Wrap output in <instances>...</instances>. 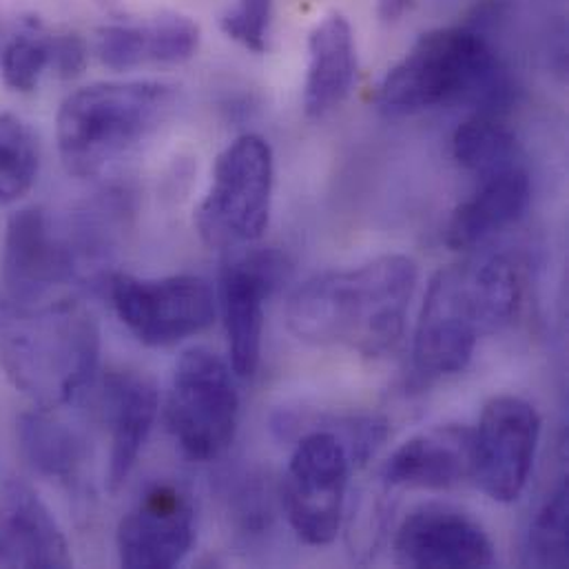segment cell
Returning <instances> with one entry per match:
<instances>
[{
  "instance_id": "cell-2",
  "label": "cell",
  "mask_w": 569,
  "mask_h": 569,
  "mask_svg": "<svg viewBox=\"0 0 569 569\" xmlns=\"http://www.w3.org/2000/svg\"><path fill=\"white\" fill-rule=\"evenodd\" d=\"M417 276V264L406 256L321 273L290 295L288 328L306 343L381 355L403 335Z\"/></svg>"
},
{
  "instance_id": "cell-28",
  "label": "cell",
  "mask_w": 569,
  "mask_h": 569,
  "mask_svg": "<svg viewBox=\"0 0 569 569\" xmlns=\"http://www.w3.org/2000/svg\"><path fill=\"white\" fill-rule=\"evenodd\" d=\"M408 7H410V0H381L379 2V13L386 20H397Z\"/></svg>"
},
{
  "instance_id": "cell-22",
  "label": "cell",
  "mask_w": 569,
  "mask_h": 569,
  "mask_svg": "<svg viewBox=\"0 0 569 569\" xmlns=\"http://www.w3.org/2000/svg\"><path fill=\"white\" fill-rule=\"evenodd\" d=\"M452 156L470 173L488 178L519 167L517 136L497 116L472 113L452 136Z\"/></svg>"
},
{
  "instance_id": "cell-9",
  "label": "cell",
  "mask_w": 569,
  "mask_h": 569,
  "mask_svg": "<svg viewBox=\"0 0 569 569\" xmlns=\"http://www.w3.org/2000/svg\"><path fill=\"white\" fill-rule=\"evenodd\" d=\"M107 290L118 319L144 346L164 348L180 343L216 319L211 286L196 276L133 278L109 276Z\"/></svg>"
},
{
  "instance_id": "cell-7",
  "label": "cell",
  "mask_w": 569,
  "mask_h": 569,
  "mask_svg": "<svg viewBox=\"0 0 569 569\" xmlns=\"http://www.w3.org/2000/svg\"><path fill=\"white\" fill-rule=\"evenodd\" d=\"M167 419L189 459L222 457L240 423V392L231 366L207 348L182 352L171 377Z\"/></svg>"
},
{
  "instance_id": "cell-19",
  "label": "cell",
  "mask_w": 569,
  "mask_h": 569,
  "mask_svg": "<svg viewBox=\"0 0 569 569\" xmlns=\"http://www.w3.org/2000/svg\"><path fill=\"white\" fill-rule=\"evenodd\" d=\"M481 180V189L459 204L448 222L446 244L452 251H468L488 242L517 224L530 207L532 184L521 164Z\"/></svg>"
},
{
  "instance_id": "cell-11",
  "label": "cell",
  "mask_w": 569,
  "mask_h": 569,
  "mask_svg": "<svg viewBox=\"0 0 569 569\" xmlns=\"http://www.w3.org/2000/svg\"><path fill=\"white\" fill-rule=\"evenodd\" d=\"M87 260L73 220L60 222L33 207L16 211L7 222L2 249V290L49 295L76 278Z\"/></svg>"
},
{
  "instance_id": "cell-25",
  "label": "cell",
  "mask_w": 569,
  "mask_h": 569,
  "mask_svg": "<svg viewBox=\"0 0 569 569\" xmlns=\"http://www.w3.org/2000/svg\"><path fill=\"white\" fill-rule=\"evenodd\" d=\"M568 483H561L537 512L528 539L526 563L535 568L568 566Z\"/></svg>"
},
{
  "instance_id": "cell-12",
  "label": "cell",
  "mask_w": 569,
  "mask_h": 569,
  "mask_svg": "<svg viewBox=\"0 0 569 569\" xmlns=\"http://www.w3.org/2000/svg\"><path fill=\"white\" fill-rule=\"evenodd\" d=\"M284 269V258L267 249L238 253L222 269L220 308L238 377H253L260 368L264 303L282 282Z\"/></svg>"
},
{
  "instance_id": "cell-1",
  "label": "cell",
  "mask_w": 569,
  "mask_h": 569,
  "mask_svg": "<svg viewBox=\"0 0 569 569\" xmlns=\"http://www.w3.org/2000/svg\"><path fill=\"white\" fill-rule=\"evenodd\" d=\"M98 361L100 330L80 301L0 288V368L38 408L71 403L91 383Z\"/></svg>"
},
{
  "instance_id": "cell-14",
  "label": "cell",
  "mask_w": 569,
  "mask_h": 569,
  "mask_svg": "<svg viewBox=\"0 0 569 569\" xmlns=\"http://www.w3.org/2000/svg\"><path fill=\"white\" fill-rule=\"evenodd\" d=\"M395 559L403 568H492L495 546L470 515L448 506H423L399 526Z\"/></svg>"
},
{
  "instance_id": "cell-3",
  "label": "cell",
  "mask_w": 569,
  "mask_h": 569,
  "mask_svg": "<svg viewBox=\"0 0 569 569\" xmlns=\"http://www.w3.org/2000/svg\"><path fill=\"white\" fill-rule=\"evenodd\" d=\"M521 301L519 264L486 256L441 269L428 286L412 343V370L421 383L461 372L477 343L508 326Z\"/></svg>"
},
{
  "instance_id": "cell-13",
  "label": "cell",
  "mask_w": 569,
  "mask_h": 569,
  "mask_svg": "<svg viewBox=\"0 0 569 569\" xmlns=\"http://www.w3.org/2000/svg\"><path fill=\"white\" fill-rule=\"evenodd\" d=\"M196 543V510L176 486L147 490L118 526L116 546L120 566L129 569H169L180 566Z\"/></svg>"
},
{
  "instance_id": "cell-8",
  "label": "cell",
  "mask_w": 569,
  "mask_h": 569,
  "mask_svg": "<svg viewBox=\"0 0 569 569\" xmlns=\"http://www.w3.org/2000/svg\"><path fill=\"white\" fill-rule=\"evenodd\" d=\"M350 452L332 430L301 437L290 455L282 506L292 532L308 546H330L343 519Z\"/></svg>"
},
{
  "instance_id": "cell-16",
  "label": "cell",
  "mask_w": 569,
  "mask_h": 569,
  "mask_svg": "<svg viewBox=\"0 0 569 569\" xmlns=\"http://www.w3.org/2000/svg\"><path fill=\"white\" fill-rule=\"evenodd\" d=\"M158 403V388L147 375L118 370L107 377L104 406L111 437L107 468L109 492H118L131 477L153 430Z\"/></svg>"
},
{
  "instance_id": "cell-27",
  "label": "cell",
  "mask_w": 569,
  "mask_h": 569,
  "mask_svg": "<svg viewBox=\"0 0 569 569\" xmlns=\"http://www.w3.org/2000/svg\"><path fill=\"white\" fill-rule=\"evenodd\" d=\"M87 64V44L73 33H51V64L49 69L60 78H76Z\"/></svg>"
},
{
  "instance_id": "cell-18",
  "label": "cell",
  "mask_w": 569,
  "mask_h": 569,
  "mask_svg": "<svg viewBox=\"0 0 569 569\" xmlns=\"http://www.w3.org/2000/svg\"><path fill=\"white\" fill-rule=\"evenodd\" d=\"M472 430L437 426L403 441L383 463L388 486L410 490H448L470 477Z\"/></svg>"
},
{
  "instance_id": "cell-10",
  "label": "cell",
  "mask_w": 569,
  "mask_h": 569,
  "mask_svg": "<svg viewBox=\"0 0 569 569\" xmlns=\"http://www.w3.org/2000/svg\"><path fill=\"white\" fill-rule=\"evenodd\" d=\"M541 439V417L521 397L490 399L472 430L470 477L499 503L517 501L535 468Z\"/></svg>"
},
{
  "instance_id": "cell-24",
  "label": "cell",
  "mask_w": 569,
  "mask_h": 569,
  "mask_svg": "<svg viewBox=\"0 0 569 569\" xmlns=\"http://www.w3.org/2000/svg\"><path fill=\"white\" fill-rule=\"evenodd\" d=\"M40 169L31 129L11 113H0V204H13L36 184Z\"/></svg>"
},
{
  "instance_id": "cell-21",
  "label": "cell",
  "mask_w": 569,
  "mask_h": 569,
  "mask_svg": "<svg viewBox=\"0 0 569 569\" xmlns=\"http://www.w3.org/2000/svg\"><path fill=\"white\" fill-rule=\"evenodd\" d=\"M18 448L27 466L47 479H71L82 466V441L51 410L24 412L16 426Z\"/></svg>"
},
{
  "instance_id": "cell-4",
  "label": "cell",
  "mask_w": 569,
  "mask_h": 569,
  "mask_svg": "<svg viewBox=\"0 0 569 569\" xmlns=\"http://www.w3.org/2000/svg\"><path fill=\"white\" fill-rule=\"evenodd\" d=\"M515 78L477 27L423 33L379 84L377 104L388 116H410L443 104L497 116L512 107Z\"/></svg>"
},
{
  "instance_id": "cell-23",
  "label": "cell",
  "mask_w": 569,
  "mask_h": 569,
  "mask_svg": "<svg viewBox=\"0 0 569 569\" xmlns=\"http://www.w3.org/2000/svg\"><path fill=\"white\" fill-rule=\"evenodd\" d=\"M51 64V31L38 18H24L0 51L2 82L20 93L38 87L42 73Z\"/></svg>"
},
{
  "instance_id": "cell-6",
  "label": "cell",
  "mask_w": 569,
  "mask_h": 569,
  "mask_svg": "<svg viewBox=\"0 0 569 569\" xmlns=\"http://www.w3.org/2000/svg\"><path fill=\"white\" fill-rule=\"evenodd\" d=\"M211 187L196 211V227L211 249H247L271 222L276 160L256 133L233 140L216 160Z\"/></svg>"
},
{
  "instance_id": "cell-17",
  "label": "cell",
  "mask_w": 569,
  "mask_h": 569,
  "mask_svg": "<svg viewBox=\"0 0 569 569\" xmlns=\"http://www.w3.org/2000/svg\"><path fill=\"white\" fill-rule=\"evenodd\" d=\"M200 27L182 13H160L144 22H116L96 31V51L113 71L140 64H180L196 56Z\"/></svg>"
},
{
  "instance_id": "cell-15",
  "label": "cell",
  "mask_w": 569,
  "mask_h": 569,
  "mask_svg": "<svg viewBox=\"0 0 569 569\" xmlns=\"http://www.w3.org/2000/svg\"><path fill=\"white\" fill-rule=\"evenodd\" d=\"M0 566L69 568L67 537L38 492L24 481H7L0 497Z\"/></svg>"
},
{
  "instance_id": "cell-20",
  "label": "cell",
  "mask_w": 569,
  "mask_h": 569,
  "mask_svg": "<svg viewBox=\"0 0 569 569\" xmlns=\"http://www.w3.org/2000/svg\"><path fill=\"white\" fill-rule=\"evenodd\" d=\"M357 78V53L350 22L332 13L308 38V73L303 84V111L323 118L350 93Z\"/></svg>"
},
{
  "instance_id": "cell-26",
  "label": "cell",
  "mask_w": 569,
  "mask_h": 569,
  "mask_svg": "<svg viewBox=\"0 0 569 569\" xmlns=\"http://www.w3.org/2000/svg\"><path fill=\"white\" fill-rule=\"evenodd\" d=\"M273 18V0H240L222 16V31L242 47L264 53L269 49V27Z\"/></svg>"
},
{
  "instance_id": "cell-5",
  "label": "cell",
  "mask_w": 569,
  "mask_h": 569,
  "mask_svg": "<svg viewBox=\"0 0 569 569\" xmlns=\"http://www.w3.org/2000/svg\"><path fill=\"white\" fill-rule=\"evenodd\" d=\"M178 87L162 80L96 82L64 98L56 118L62 167L96 178L133 153L173 113Z\"/></svg>"
},
{
  "instance_id": "cell-29",
  "label": "cell",
  "mask_w": 569,
  "mask_h": 569,
  "mask_svg": "<svg viewBox=\"0 0 569 569\" xmlns=\"http://www.w3.org/2000/svg\"><path fill=\"white\" fill-rule=\"evenodd\" d=\"M100 2H104V4H107V2H116V0H100Z\"/></svg>"
}]
</instances>
